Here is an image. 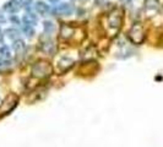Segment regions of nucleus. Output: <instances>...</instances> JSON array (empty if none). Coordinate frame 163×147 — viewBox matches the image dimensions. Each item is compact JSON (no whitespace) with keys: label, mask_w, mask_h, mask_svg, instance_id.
Listing matches in <instances>:
<instances>
[{"label":"nucleus","mask_w":163,"mask_h":147,"mask_svg":"<svg viewBox=\"0 0 163 147\" xmlns=\"http://www.w3.org/2000/svg\"><path fill=\"white\" fill-rule=\"evenodd\" d=\"M72 65H74V60H72V59H70V58H68V57H63V58H60V60H59V63H58V70H59L60 72H65V71H68Z\"/></svg>","instance_id":"obj_8"},{"label":"nucleus","mask_w":163,"mask_h":147,"mask_svg":"<svg viewBox=\"0 0 163 147\" xmlns=\"http://www.w3.org/2000/svg\"><path fill=\"white\" fill-rule=\"evenodd\" d=\"M35 9L42 16H44V15H47L49 12V6L45 2H43V1H37L36 5H35Z\"/></svg>","instance_id":"obj_11"},{"label":"nucleus","mask_w":163,"mask_h":147,"mask_svg":"<svg viewBox=\"0 0 163 147\" xmlns=\"http://www.w3.org/2000/svg\"><path fill=\"white\" fill-rule=\"evenodd\" d=\"M41 47H42V50H43L44 53H48V54H50V55H54L55 52H57V45H55V43L53 42V41H50V39H47V41L42 42Z\"/></svg>","instance_id":"obj_9"},{"label":"nucleus","mask_w":163,"mask_h":147,"mask_svg":"<svg viewBox=\"0 0 163 147\" xmlns=\"http://www.w3.org/2000/svg\"><path fill=\"white\" fill-rule=\"evenodd\" d=\"M14 49H15V52H16V57H17V59H21V58L25 55V53H26V44H25L23 41L17 39V41H15Z\"/></svg>","instance_id":"obj_10"},{"label":"nucleus","mask_w":163,"mask_h":147,"mask_svg":"<svg viewBox=\"0 0 163 147\" xmlns=\"http://www.w3.org/2000/svg\"><path fill=\"white\" fill-rule=\"evenodd\" d=\"M0 42H2V34H1V32H0Z\"/></svg>","instance_id":"obj_19"},{"label":"nucleus","mask_w":163,"mask_h":147,"mask_svg":"<svg viewBox=\"0 0 163 147\" xmlns=\"http://www.w3.org/2000/svg\"><path fill=\"white\" fill-rule=\"evenodd\" d=\"M53 72V67L47 60H38L32 65L31 74L36 79H45Z\"/></svg>","instance_id":"obj_1"},{"label":"nucleus","mask_w":163,"mask_h":147,"mask_svg":"<svg viewBox=\"0 0 163 147\" xmlns=\"http://www.w3.org/2000/svg\"><path fill=\"white\" fill-rule=\"evenodd\" d=\"M22 21H23V25H27V26H32V27H33V26L36 25V22H37V19H36L35 15H32V14H27V15L23 16Z\"/></svg>","instance_id":"obj_12"},{"label":"nucleus","mask_w":163,"mask_h":147,"mask_svg":"<svg viewBox=\"0 0 163 147\" xmlns=\"http://www.w3.org/2000/svg\"><path fill=\"white\" fill-rule=\"evenodd\" d=\"M50 1H57V0H50Z\"/></svg>","instance_id":"obj_20"},{"label":"nucleus","mask_w":163,"mask_h":147,"mask_svg":"<svg viewBox=\"0 0 163 147\" xmlns=\"http://www.w3.org/2000/svg\"><path fill=\"white\" fill-rule=\"evenodd\" d=\"M74 11L72 5L68 4V2H61L55 7V14L58 15H71Z\"/></svg>","instance_id":"obj_6"},{"label":"nucleus","mask_w":163,"mask_h":147,"mask_svg":"<svg viewBox=\"0 0 163 147\" xmlns=\"http://www.w3.org/2000/svg\"><path fill=\"white\" fill-rule=\"evenodd\" d=\"M43 26H44V31H45V32H48V33L53 32V31H54V28H55L52 21H44Z\"/></svg>","instance_id":"obj_16"},{"label":"nucleus","mask_w":163,"mask_h":147,"mask_svg":"<svg viewBox=\"0 0 163 147\" xmlns=\"http://www.w3.org/2000/svg\"><path fill=\"white\" fill-rule=\"evenodd\" d=\"M21 5L22 4H21L20 0H10L4 5V9H5V11H7L10 14H15L21 9Z\"/></svg>","instance_id":"obj_7"},{"label":"nucleus","mask_w":163,"mask_h":147,"mask_svg":"<svg viewBox=\"0 0 163 147\" xmlns=\"http://www.w3.org/2000/svg\"><path fill=\"white\" fill-rule=\"evenodd\" d=\"M0 59H4V60H11V54H10V49L9 47L4 45L0 48Z\"/></svg>","instance_id":"obj_13"},{"label":"nucleus","mask_w":163,"mask_h":147,"mask_svg":"<svg viewBox=\"0 0 163 147\" xmlns=\"http://www.w3.org/2000/svg\"><path fill=\"white\" fill-rule=\"evenodd\" d=\"M76 31H79V28L71 26V25H66V23H63L60 27V39L61 41H65V42H70L72 38H74V34L76 33Z\"/></svg>","instance_id":"obj_5"},{"label":"nucleus","mask_w":163,"mask_h":147,"mask_svg":"<svg viewBox=\"0 0 163 147\" xmlns=\"http://www.w3.org/2000/svg\"><path fill=\"white\" fill-rule=\"evenodd\" d=\"M0 22H4V17H2V15L0 14Z\"/></svg>","instance_id":"obj_18"},{"label":"nucleus","mask_w":163,"mask_h":147,"mask_svg":"<svg viewBox=\"0 0 163 147\" xmlns=\"http://www.w3.org/2000/svg\"><path fill=\"white\" fill-rule=\"evenodd\" d=\"M11 60H4V59H0V67H7L10 66Z\"/></svg>","instance_id":"obj_17"},{"label":"nucleus","mask_w":163,"mask_h":147,"mask_svg":"<svg viewBox=\"0 0 163 147\" xmlns=\"http://www.w3.org/2000/svg\"><path fill=\"white\" fill-rule=\"evenodd\" d=\"M17 102H19V97H17V96H15V94L7 96V97L5 98V101L0 105V113H1V114H7V113H10V112L16 107Z\"/></svg>","instance_id":"obj_4"},{"label":"nucleus","mask_w":163,"mask_h":147,"mask_svg":"<svg viewBox=\"0 0 163 147\" xmlns=\"http://www.w3.org/2000/svg\"><path fill=\"white\" fill-rule=\"evenodd\" d=\"M5 33H6V36H7L10 39H12V41H17V39H19V36H20V33H19V31H17L16 28H7V30L5 31Z\"/></svg>","instance_id":"obj_14"},{"label":"nucleus","mask_w":163,"mask_h":147,"mask_svg":"<svg viewBox=\"0 0 163 147\" xmlns=\"http://www.w3.org/2000/svg\"><path fill=\"white\" fill-rule=\"evenodd\" d=\"M23 32H25L26 36L30 37V38H32L33 34H35V30H33V27H32V26H27V25H23Z\"/></svg>","instance_id":"obj_15"},{"label":"nucleus","mask_w":163,"mask_h":147,"mask_svg":"<svg viewBox=\"0 0 163 147\" xmlns=\"http://www.w3.org/2000/svg\"><path fill=\"white\" fill-rule=\"evenodd\" d=\"M128 38L135 44H141L146 38V32L141 23H135L128 32Z\"/></svg>","instance_id":"obj_2"},{"label":"nucleus","mask_w":163,"mask_h":147,"mask_svg":"<svg viewBox=\"0 0 163 147\" xmlns=\"http://www.w3.org/2000/svg\"><path fill=\"white\" fill-rule=\"evenodd\" d=\"M122 23H123V12L120 10H114L113 12H110L108 15V25L114 31L118 32L119 28L122 27Z\"/></svg>","instance_id":"obj_3"}]
</instances>
